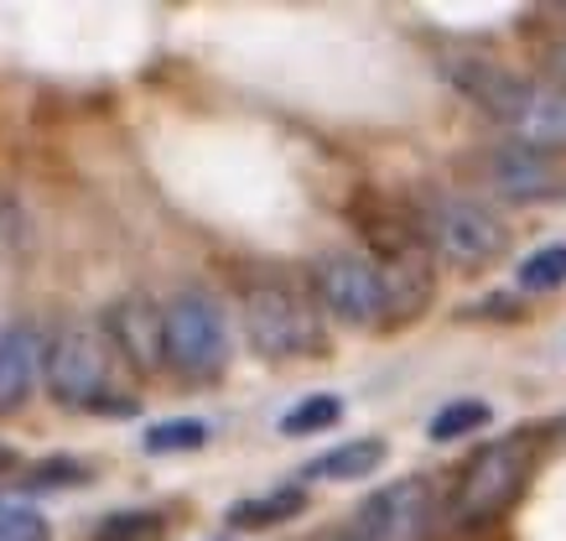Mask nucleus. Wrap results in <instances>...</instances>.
<instances>
[{
	"instance_id": "f257e3e1",
	"label": "nucleus",
	"mask_w": 566,
	"mask_h": 541,
	"mask_svg": "<svg viewBox=\"0 0 566 541\" xmlns=\"http://www.w3.org/2000/svg\"><path fill=\"white\" fill-rule=\"evenodd\" d=\"M411 225L431 256L463 266V271H489L510 250V225L479 198H452V193H427L411 209Z\"/></svg>"
},
{
	"instance_id": "f03ea898",
	"label": "nucleus",
	"mask_w": 566,
	"mask_h": 541,
	"mask_svg": "<svg viewBox=\"0 0 566 541\" xmlns=\"http://www.w3.org/2000/svg\"><path fill=\"white\" fill-rule=\"evenodd\" d=\"M531 464H535L531 437H499V443L479 448V454L463 464L452 495H447V526L479 531V526L499 521V516L520 500V489L531 479Z\"/></svg>"
},
{
	"instance_id": "7ed1b4c3",
	"label": "nucleus",
	"mask_w": 566,
	"mask_h": 541,
	"mask_svg": "<svg viewBox=\"0 0 566 541\" xmlns=\"http://www.w3.org/2000/svg\"><path fill=\"white\" fill-rule=\"evenodd\" d=\"M244 339L260 360H302V354H323L327 333L323 318L302 292L281 287V281H260L244 292Z\"/></svg>"
},
{
	"instance_id": "20e7f679",
	"label": "nucleus",
	"mask_w": 566,
	"mask_h": 541,
	"mask_svg": "<svg viewBox=\"0 0 566 541\" xmlns=\"http://www.w3.org/2000/svg\"><path fill=\"white\" fill-rule=\"evenodd\" d=\"M161 333H167V365L182 381H219L229 365V318L219 298L203 287L177 292L161 308Z\"/></svg>"
},
{
	"instance_id": "39448f33",
	"label": "nucleus",
	"mask_w": 566,
	"mask_h": 541,
	"mask_svg": "<svg viewBox=\"0 0 566 541\" xmlns=\"http://www.w3.org/2000/svg\"><path fill=\"white\" fill-rule=\"evenodd\" d=\"M447 526V500L437 495L431 479L411 474L395 485L375 489L354 516H348V537L354 541H431Z\"/></svg>"
},
{
	"instance_id": "423d86ee",
	"label": "nucleus",
	"mask_w": 566,
	"mask_h": 541,
	"mask_svg": "<svg viewBox=\"0 0 566 541\" xmlns=\"http://www.w3.org/2000/svg\"><path fill=\"white\" fill-rule=\"evenodd\" d=\"M42 381L57 406H88L109 391V344L94 329H57L42 344Z\"/></svg>"
},
{
	"instance_id": "0eeeda50",
	"label": "nucleus",
	"mask_w": 566,
	"mask_h": 541,
	"mask_svg": "<svg viewBox=\"0 0 566 541\" xmlns=\"http://www.w3.org/2000/svg\"><path fill=\"white\" fill-rule=\"evenodd\" d=\"M312 292L348 329H369L379 323V271L359 250H327L312 261Z\"/></svg>"
},
{
	"instance_id": "6e6552de",
	"label": "nucleus",
	"mask_w": 566,
	"mask_h": 541,
	"mask_svg": "<svg viewBox=\"0 0 566 541\" xmlns=\"http://www.w3.org/2000/svg\"><path fill=\"white\" fill-rule=\"evenodd\" d=\"M375 271H379V318H390V323H411L437 298V261H431V250L421 240L400 245L395 256L375 261Z\"/></svg>"
},
{
	"instance_id": "1a4fd4ad",
	"label": "nucleus",
	"mask_w": 566,
	"mask_h": 541,
	"mask_svg": "<svg viewBox=\"0 0 566 541\" xmlns=\"http://www.w3.org/2000/svg\"><path fill=\"white\" fill-rule=\"evenodd\" d=\"M104 333L120 350L125 365H136L140 375H156L167 365V333H161V308L146 292H125L104 308Z\"/></svg>"
},
{
	"instance_id": "9d476101",
	"label": "nucleus",
	"mask_w": 566,
	"mask_h": 541,
	"mask_svg": "<svg viewBox=\"0 0 566 541\" xmlns=\"http://www.w3.org/2000/svg\"><path fill=\"white\" fill-rule=\"evenodd\" d=\"M447 79L463 89L479 110H489L499 125H510V115H515L520 100H525V84H531L525 73L504 69L494 58H452V63H447Z\"/></svg>"
},
{
	"instance_id": "9b49d317",
	"label": "nucleus",
	"mask_w": 566,
	"mask_h": 541,
	"mask_svg": "<svg viewBox=\"0 0 566 541\" xmlns=\"http://www.w3.org/2000/svg\"><path fill=\"white\" fill-rule=\"evenodd\" d=\"M489 177H494V188L504 198H520V204H541V198H556L566 188L562 167L551 157H541V152H531V146H520V141L499 146L489 157Z\"/></svg>"
},
{
	"instance_id": "f8f14e48",
	"label": "nucleus",
	"mask_w": 566,
	"mask_h": 541,
	"mask_svg": "<svg viewBox=\"0 0 566 541\" xmlns=\"http://www.w3.org/2000/svg\"><path fill=\"white\" fill-rule=\"evenodd\" d=\"M510 131H515L520 146H531V152H541V157L566 152V89L546 84V79H531L520 110L510 115Z\"/></svg>"
},
{
	"instance_id": "ddd939ff",
	"label": "nucleus",
	"mask_w": 566,
	"mask_h": 541,
	"mask_svg": "<svg viewBox=\"0 0 566 541\" xmlns=\"http://www.w3.org/2000/svg\"><path fill=\"white\" fill-rule=\"evenodd\" d=\"M42 370V339L36 329H6L0 333V417H11L27 396H32V381Z\"/></svg>"
},
{
	"instance_id": "4468645a",
	"label": "nucleus",
	"mask_w": 566,
	"mask_h": 541,
	"mask_svg": "<svg viewBox=\"0 0 566 541\" xmlns=\"http://www.w3.org/2000/svg\"><path fill=\"white\" fill-rule=\"evenodd\" d=\"M385 437H354V443H338V448H327L323 458H312L302 479H369V474L385 464Z\"/></svg>"
},
{
	"instance_id": "2eb2a0df",
	"label": "nucleus",
	"mask_w": 566,
	"mask_h": 541,
	"mask_svg": "<svg viewBox=\"0 0 566 541\" xmlns=\"http://www.w3.org/2000/svg\"><path fill=\"white\" fill-rule=\"evenodd\" d=\"M302 510H307V489H302V485H281V489H271V495H255V500L229 506L223 526H234V531H260V526L296 521Z\"/></svg>"
},
{
	"instance_id": "dca6fc26",
	"label": "nucleus",
	"mask_w": 566,
	"mask_h": 541,
	"mask_svg": "<svg viewBox=\"0 0 566 541\" xmlns=\"http://www.w3.org/2000/svg\"><path fill=\"white\" fill-rule=\"evenodd\" d=\"M208 443V422L198 417H172V422H156V427H146V437H140V448L151 458H167V454H198Z\"/></svg>"
},
{
	"instance_id": "f3484780",
	"label": "nucleus",
	"mask_w": 566,
	"mask_h": 541,
	"mask_svg": "<svg viewBox=\"0 0 566 541\" xmlns=\"http://www.w3.org/2000/svg\"><path fill=\"white\" fill-rule=\"evenodd\" d=\"M344 422V396H333V391H317L307 402H296L286 417H281V433L286 437H312V433H327V427H338Z\"/></svg>"
},
{
	"instance_id": "a211bd4d",
	"label": "nucleus",
	"mask_w": 566,
	"mask_h": 541,
	"mask_svg": "<svg viewBox=\"0 0 566 541\" xmlns=\"http://www.w3.org/2000/svg\"><path fill=\"white\" fill-rule=\"evenodd\" d=\"M167 537V516L161 510H115V516H104L88 541H161Z\"/></svg>"
},
{
	"instance_id": "6ab92c4d",
	"label": "nucleus",
	"mask_w": 566,
	"mask_h": 541,
	"mask_svg": "<svg viewBox=\"0 0 566 541\" xmlns=\"http://www.w3.org/2000/svg\"><path fill=\"white\" fill-rule=\"evenodd\" d=\"M88 479H94V469H88L84 458L52 454L21 474V489H27V495H48V489H78V485H88Z\"/></svg>"
},
{
	"instance_id": "aec40b11",
	"label": "nucleus",
	"mask_w": 566,
	"mask_h": 541,
	"mask_svg": "<svg viewBox=\"0 0 566 541\" xmlns=\"http://www.w3.org/2000/svg\"><path fill=\"white\" fill-rule=\"evenodd\" d=\"M489 402H447L437 417L427 422V437L431 443H458V437L479 433V427H489Z\"/></svg>"
},
{
	"instance_id": "412c9836",
	"label": "nucleus",
	"mask_w": 566,
	"mask_h": 541,
	"mask_svg": "<svg viewBox=\"0 0 566 541\" xmlns=\"http://www.w3.org/2000/svg\"><path fill=\"white\" fill-rule=\"evenodd\" d=\"M566 287V245H546L520 261V292H556Z\"/></svg>"
},
{
	"instance_id": "4be33fe9",
	"label": "nucleus",
	"mask_w": 566,
	"mask_h": 541,
	"mask_svg": "<svg viewBox=\"0 0 566 541\" xmlns=\"http://www.w3.org/2000/svg\"><path fill=\"white\" fill-rule=\"evenodd\" d=\"M0 541H48V516L32 506H0Z\"/></svg>"
},
{
	"instance_id": "5701e85b",
	"label": "nucleus",
	"mask_w": 566,
	"mask_h": 541,
	"mask_svg": "<svg viewBox=\"0 0 566 541\" xmlns=\"http://www.w3.org/2000/svg\"><path fill=\"white\" fill-rule=\"evenodd\" d=\"M463 318H494V323H520L525 318V298L520 292H494V298L463 308Z\"/></svg>"
},
{
	"instance_id": "b1692460",
	"label": "nucleus",
	"mask_w": 566,
	"mask_h": 541,
	"mask_svg": "<svg viewBox=\"0 0 566 541\" xmlns=\"http://www.w3.org/2000/svg\"><path fill=\"white\" fill-rule=\"evenodd\" d=\"M88 412H99V417H136L140 402H136V396H115V391H104V396L88 406Z\"/></svg>"
},
{
	"instance_id": "393cba45",
	"label": "nucleus",
	"mask_w": 566,
	"mask_h": 541,
	"mask_svg": "<svg viewBox=\"0 0 566 541\" xmlns=\"http://www.w3.org/2000/svg\"><path fill=\"white\" fill-rule=\"evenodd\" d=\"M546 69L556 73V84L566 89V37H562V42H556V48H551V53H546Z\"/></svg>"
},
{
	"instance_id": "a878e982",
	"label": "nucleus",
	"mask_w": 566,
	"mask_h": 541,
	"mask_svg": "<svg viewBox=\"0 0 566 541\" xmlns=\"http://www.w3.org/2000/svg\"><path fill=\"white\" fill-rule=\"evenodd\" d=\"M11 464H17V454H11V448H0V469H11Z\"/></svg>"
},
{
	"instance_id": "bb28decb",
	"label": "nucleus",
	"mask_w": 566,
	"mask_h": 541,
	"mask_svg": "<svg viewBox=\"0 0 566 541\" xmlns=\"http://www.w3.org/2000/svg\"><path fill=\"white\" fill-rule=\"evenodd\" d=\"M219 541H229V537H219Z\"/></svg>"
}]
</instances>
